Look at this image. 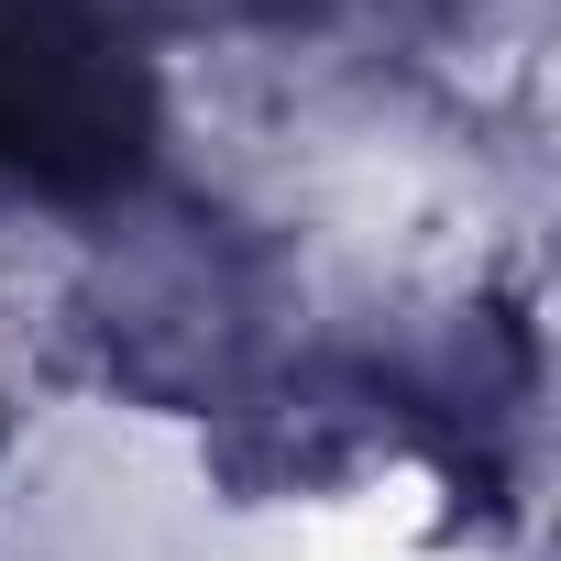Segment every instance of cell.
Here are the masks:
<instances>
[{"label":"cell","instance_id":"6da1fadb","mask_svg":"<svg viewBox=\"0 0 561 561\" xmlns=\"http://www.w3.org/2000/svg\"><path fill=\"white\" fill-rule=\"evenodd\" d=\"M154 144V78L100 0H0V187L100 198Z\"/></svg>","mask_w":561,"mask_h":561}]
</instances>
